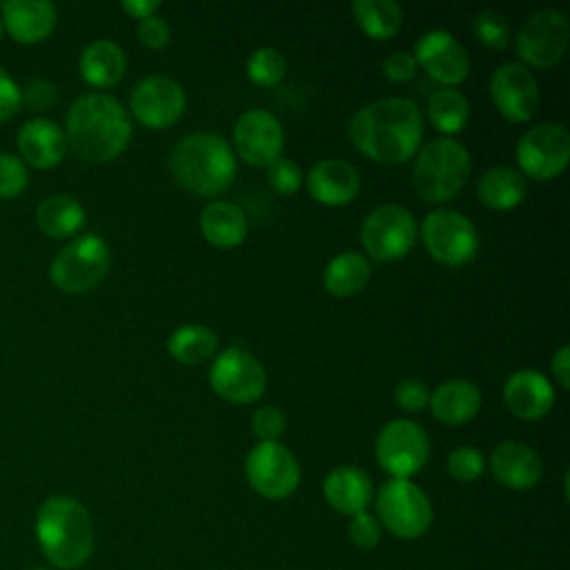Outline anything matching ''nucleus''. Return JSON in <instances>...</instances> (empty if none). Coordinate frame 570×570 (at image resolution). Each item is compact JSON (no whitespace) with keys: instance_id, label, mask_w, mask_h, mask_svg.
<instances>
[{"instance_id":"nucleus-47","label":"nucleus","mask_w":570,"mask_h":570,"mask_svg":"<svg viewBox=\"0 0 570 570\" xmlns=\"http://www.w3.org/2000/svg\"><path fill=\"white\" fill-rule=\"evenodd\" d=\"M120 7H122V11H127L131 18L145 20V18L154 16V11L160 7V2H158V0H122Z\"/></svg>"},{"instance_id":"nucleus-49","label":"nucleus","mask_w":570,"mask_h":570,"mask_svg":"<svg viewBox=\"0 0 570 570\" xmlns=\"http://www.w3.org/2000/svg\"><path fill=\"white\" fill-rule=\"evenodd\" d=\"M0 36H2V20H0Z\"/></svg>"},{"instance_id":"nucleus-22","label":"nucleus","mask_w":570,"mask_h":570,"mask_svg":"<svg viewBox=\"0 0 570 570\" xmlns=\"http://www.w3.org/2000/svg\"><path fill=\"white\" fill-rule=\"evenodd\" d=\"M323 497L332 510L354 517L365 512L374 497L372 479L356 465H338L325 476Z\"/></svg>"},{"instance_id":"nucleus-11","label":"nucleus","mask_w":570,"mask_h":570,"mask_svg":"<svg viewBox=\"0 0 570 570\" xmlns=\"http://www.w3.org/2000/svg\"><path fill=\"white\" fill-rule=\"evenodd\" d=\"M209 385L220 399L245 405L261 399L267 385V374L252 352L243 347H227L209 367Z\"/></svg>"},{"instance_id":"nucleus-12","label":"nucleus","mask_w":570,"mask_h":570,"mask_svg":"<svg viewBox=\"0 0 570 570\" xmlns=\"http://www.w3.org/2000/svg\"><path fill=\"white\" fill-rule=\"evenodd\" d=\"M249 485L265 499H287L301 481L296 456L278 441H258L245 459Z\"/></svg>"},{"instance_id":"nucleus-27","label":"nucleus","mask_w":570,"mask_h":570,"mask_svg":"<svg viewBox=\"0 0 570 570\" xmlns=\"http://www.w3.org/2000/svg\"><path fill=\"white\" fill-rule=\"evenodd\" d=\"M476 194L485 207L505 212V209L517 207L525 198L528 183L519 169L499 165V167H490L481 176Z\"/></svg>"},{"instance_id":"nucleus-7","label":"nucleus","mask_w":570,"mask_h":570,"mask_svg":"<svg viewBox=\"0 0 570 570\" xmlns=\"http://www.w3.org/2000/svg\"><path fill=\"white\" fill-rule=\"evenodd\" d=\"M109 263V245L96 234H85L58 252L49 276L62 292L80 294L96 287L107 276Z\"/></svg>"},{"instance_id":"nucleus-31","label":"nucleus","mask_w":570,"mask_h":570,"mask_svg":"<svg viewBox=\"0 0 570 570\" xmlns=\"http://www.w3.org/2000/svg\"><path fill=\"white\" fill-rule=\"evenodd\" d=\"M352 16L356 24L374 40L396 36L403 24V9L394 0H354Z\"/></svg>"},{"instance_id":"nucleus-4","label":"nucleus","mask_w":570,"mask_h":570,"mask_svg":"<svg viewBox=\"0 0 570 570\" xmlns=\"http://www.w3.org/2000/svg\"><path fill=\"white\" fill-rule=\"evenodd\" d=\"M169 171L183 189L198 196H218L236 176V156L223 136L196 131L174 145Z\"/></svg>"},{"instance_id":"nucleus-17","label":"nucleus","mask_w":570,"mask_h":570,"mask_svg":"<svg viewBox=\"0 0 570 570\" xmlns=\"http://www.w3.org/2000/svg\"><path fill=\"white\" fill-rule=\"evenodd\" d=\"M185 102L183 87L169 76L142 78L129 98L134 118L149 129L171 127L183 116Z\"/></svg>"},{"instance_id":"nucleus-41","label":"nucleus","mask_w":570,"mask_h":570,"mask_svg":"<svg viewBox=\"0 0 570 570\" xmlns=\"http://www.w3.org/2000/svg\"><path fill=\"white\" fill-rule=\"evenodd\" d=\"M394 401L405 412H421L430 401V390L421 379H403L394 387Z\"/></svg>"},{"instance_id":"nucleus-48","label":"nucleus","mask_w":570,"mask_h":570,"mask_svg":"<svg viewBox=\"0 0 570 570\" xmlns=\"http://www.w3.org/2000/svg\"><path fill=\"white\" fill-rule=\"evenodd\" d=\"M31 570H53V568H31Z\"/></svg>"},{"instance_id":"nucleus-43","label":"nucleus","mask_w":570,"mask_h":570,"mask_svg":"<svg viewBox=\"0 0 570 570\" xmlns=\"http://www.w3.org/2000/svg\"><path fill=\"white\" fill-rule=\"evenodd\" d=\"M136 33H138V40L149 49H163L169 42V36H171L167 20L158 18V16H149L145 20H138Z\"/></svg>"},{"instance_id":"nucleus-2","label":"nucleus","mask_w":570,"mask_h":570,"mask_svg":"<svg viewBox=\"0 0 570 570\" xmlns=\"http://www.w3.org/2000/svg\"><path fill=\"white\" fill-rule=\"evenodd\" d=\"M65 138L80 158L107 163L127 149L131 118L114 96L85 94L69 107Z\"/></svg>"},{"instance_id":"nucleus-23","label":"nucleus","mask_w":570,"mask_h":570,"mask_svg":"<svg viewBox=\"0 0 570 570\" xmlns=\"http://www.w3.org/2000/svg\"><path fill=\"white\" fill-rule=\"evenodd\" d=\"M0 20L13 40L33 45L53 31L56 7L47 0H9L2 2Z\"/></svg>"},{"instance_id":"nucleus-32","label":"nucleus","mask_w":570,"mask_h":570,"mask_svg":"<svg viewBox=\"0 0 570 570\" xmlns=\"http://www.w3.org/2000/svg\"><path fill=\"white\" fill-rule=\"evenodd\" d=\"M169 354L185 365L209 361L218 350V336L205 325H180L169 334Z\"/></svg>"},{"instance_id":"nucleus-38","label":"nucleus","mask_w":570,"mask_h":570,"mask_svg":"<svg viewBox=\"0 0 570 570\" xmlns=\"http://www.w3.org/2000/svg\"><path fill=\"white\" fill-rule=\"evenodd\" d=\"M29 174L24 163L13 154H0V198H16L24 191Z\"/></svg>"},{"instance_id":"nucleus-46","label":"nucleus","mask_w":570,"mask_h":570,"mask_svg":"<svg viewBox=\"0 0 570 570\" xmlns=\"http://www.w3.org/2000/svg\"><path fill=\"white\" fill-rule=\"evenodd\" d=\"M550 370H552V379H554L563 390H568V387H570V347H568V345H561V347L552 354Z\"/></svg>"},{"instance_id":"nucleus-13","label":"nucleus","mask_w":570,"mask_h":570,"mask_svg":"<svg viewBox=\"0 0 570 570\" xmlns=\"http://www.w3.org/2000/svg\"><path fill=\"white\" fill-rule=\"evenodd\" d=\"M568 40L570 24L566 13L559 9H541L528 16V20L521 24L514 47L525 65L548 69L563 58Z\"/></svg>"},{"instance_id":"nucleus-20","label":"nucleus","mask_w":570,"mask_h":570,"mask_svg":"<svg viewBox=\"0 0 570 570\" xmlns=\"http://www.w3.org/2000/svg\"><path fill=\"white\" fill-rule=\"evenodd\" d=\"M492 476L510 490H530L539 483L543 463L534 448L523 441H503L490 454Z\"/></svg>"},{"instance_id":"nucleus-25","label":"nucleus","mask_w":570,"mask_h":570,"mask_svg":"<svg viewBox=\"0 0 570 570\" xmlns=\"http://www.w3.org/2000/svg\"><path fill=\"white\" fill-rule=\"evenodd\" d=\"M481 390L468 379H448L430 392V410L445 425H463L481 410Z\"/></svg>"},{"instance_id":"nucleus-16","label":"nucleus","mask_w":570,"mask_h":570,"mask_svg":"<svg viewBox=\"0 0 570 570\" xmlns=\"http://www.w3.org/2000/svg\"><path fill=\"white\" fill-rule=\"evenodd\" d=\"M234 149L240 160L254 167H267L283 151V127L267 109H247L234 125Z\"/></svg>"},{"instance_id":"nucleus-9","label":"nucleus","mask_w":570,"mask_h":570,"mask_svg":"<svg viewBox=\"0 0 570 570\" xmlns=\"http://www.w3.org/2000/svg\"><path fill=\"white\" fill-rule=\"evenodd\" d=\"M416 234L414 216L396 203L374 207L361 225V243L376 261L403 258L414 247Z\"/></svg>"},{"instance_id":"nucleus-8","label":"nucleus","mask_w":570,"mask_h":570,"mask_svg":"<svg viewBox=\"0 0 570 570\" xmlns=\"http://www.w3.org/2000/svg\"><path fill=\"white\" fill-rule=\"evenodd\" d=\"M419 232L428 254L443 265L461 267L479 252V232L474 223L456 209L430 212Z\"/></svg>"},{"instance_id":"nucleus-40","label":"nucleus","mask_w":570,"mask_h":570,"mask_svg":"<svg viewBox=\"0 0 570 570\" xmlns=\"http://www.w3.org/2000/svg\"><path fill=\"white\" fill-rule=\"evenodd\" d=\"M285 432V414L276 405H263L252 416V434L258 441H278Z\"/></svg>"},{"instance_id":"nucleus-26","label":"nucleus","mask_w":570,"mask_h":570,"mask_svg":"<svg viewBox=\"0 0 570 570\" xmlns=\"http://www.w3.org/2000/svg\"><path fill=\"white\" fill-rule=\"evenodd\" d=\"M200 232L209 245L232 249L247 236V216L232 200H212L200 212Z\"/></svg>"},{"instance_id":"nucleus-37","label":"nucleus","mask_w":570,"mask_h":570,"mask_svg":"<svg viewBox=\"0 0 570 570\" xmlns=\"http://www.w3.org/2000/svg\"><path fill=\"white\" fill-rule=\"evenodd\" d=\"M267 171V183L269 187L276 191V194H283V196H292L301 189V183H303V171L301 167L292 160V158H276L274 163H269L265 167Z\"/></svg>"},{"instance_id":"nucleus-3","label":"nucleus","mask_w":570,"mask_h":570,"mask_svg":"<svg viewBox=\"0 0 570 570\" xmlns=\"http://www.w3.org/2000/svg\"><path fill=\"white\" fill-rule=\"evenodd\" d=\"M36 541L53 568H82L94 552L89 510L73 497L53 494L45 499L36 512Z\"/></svg>"},{"instance_id":"nucleus-6","label":"nucleus","mask_w":570,"mask_h":570,"mask_svg":"<svg viewBox=\"0 0 570 570\" xmlns=\"http://www.w3.org/2000/svg\"><path fill=\"white\" fill-rule=\"evenodd\" d=\"M376 519L396 539H419L432 525V503L410 479H390L376 492Z\"/></svg>"},{"instance_id":"nucleus-29","label":"nucleus","mask_w":570,"mask_h":570,"mask_svg":"<svg viewBox=\"0 0 570 570\" xmlns=\"http://www.w3.org/2000/svg\"><path fill=\"white\" fill-rule=\"evenodd\" d=\"M370 281V261L361 252H343L334 256L323 272V285L330 294L347 298L358 294Z\"/></svg>"},{"instance_id":"nucleus-24","label":"nucleus","mask_w":570,"mask_h":570,"mask_svg":"<svg viewBox=\"0 0 570 570\" xmlns=\"http://www.w3.org/2000/svg\"><path fill=\"white\" fill-rule=\"evenodd\" d=\"M18 149L22 160L38 169L56 167L67 151V138L62 129L47 118H33L18 131Z\"/></svg>"},{"instance_id":"nucleus-34","label":"nucleus","mask_w":570,"mask_h":570,"mask_svg":"<svg viewBox=\"0 0 570 570\" xmlns=\"http://www.w3.org/2000/svg\"><path fill=\"white\" fill-rule=\"evenodd\" d=\"M287 60L274 47H258L247 58V78L258 87H274L285 78Z\"/></svg>"},{"instance_id":"nucleus-35","label":"nucleus","mask_w":570,"mask_h":570,"mask_svg":"<svg viewBox=\"0 0 570 570\" xmlns=\"http://www.w3.org/2000/svg\"><path fill=\"white\" fill-rule=\"evenodd\" d=\"M472 31L476 36L479 42H483L485 47L490 49H505L508 42H510V27H508V20L499 13V11H492V9H485V11H479L474 18H472Z\"/></svg>"},{"instance_id":"nucleus-39","label":"nucleus","mask_w":570,"mask_h":570,"mask_svg":"<svg viewBox=\"0 0 570 570\" xmlns=\"http://www.w3.org/2000/svg\"><path fill=\"white\" fill-rule=\"evenodd\" d=\"M381 534H383V528H381L376 514H370V512L365 510V512H358V514H354V517L350 519L347 537H350V541H352L356 548L372 550L374 546H379Z\"/></svg>"},{"instance_id":"nucleus-18","label":"nucleus","mask_w":570,"mask_h":570,"mask_svg":"<svg viewBox=\"0 0 570 570\" xmlns=\"http://www.w3.org/2000/svg\"><path fill=\"white\" fill-rule=\"evenodd\" d=\"M414 60L443 87L463 82L470 73V58L463 45L445 29L423 33L414 45Z\"/></svg>"},{"instance_id":"nucleus-1","label":"nucleus","mask_w":570,"mask_h":570,"mask_svg":"<svg viewBox=\"0 0 570 570\" xmlns=\"http://www.w3.org/2000/svg\"><path fill=\"white\" fill-rule=\"evenodd\" d=\"M350 138L367 158L385 165H401L421 147V109L414 100L401 96L367 102L352 116Z\"/></svg>"},{"instance_id":"nucleus-19","label":"nucleus","mask_w":570,"mask_h":570,"mask_svg":"<svg viewBox=\"0 0 570 570\" xmlns=\"http://www.w3.org/2000/svg\"><path fill=\"white\" fill-rule=\"evenodd\" d=\"M503 399L514 416L537 421L552 410L554 390L550 379L539 370H517L503 385Z\"/></svg>"},{"instance_id":"nucleus-44","label":"nucleus","mask_w":570,"mask_h":570,"mask_svg":"<svg viewBox=\"0 0 570 570\" xmlns=\"http://www.w3.org/2000/svg\"><path fill=\"white\" fill-rule=\"evenodd\" d=\"M56 100V85L42 78H31L22 91V102L29 109H49Z\"/></svg>"},{"instance_id":"nucleus-5","label":"nucleus","mask_w":570,"mask_h":570,"mask_svg":"<svg viewBox=\"0 0 570 570\" xmlns=\"http://www.w3.org/2000/svg\"><path fill=\"white\" fill-rule=\"evenodd\" d=\"M472 160L468 149L454 138H434L425 142L414 160L412 180L428 203L452 200L470 178Z\"/></svg>"},{"instance_id":"nucleus-14","label":"nucleus","mask_w":570,"mask_h":570,"mask_svg":"<svg viewBox=\"0 0 570 570\" xmlns=\"http://www.w3.org/2000/svg\"><path fill=\"white\" fill-rule=\"evenodd\" d=\"M514 154L523 176L550 180L559 176L570 160V134L559 122H541L519 138Z\"/></svg>"},{"instance_id":"nucleus-21","label":"nucleus","mask_w":570,"mask_h":570,"mask_svg":"<svg viewBox=\"0 0 570 570\" xmlns=\"http://www.w3.org/2000/svg\"><path fill=\"white\" fill-rule=\"evenodd\" d=\"M361 189V176L356 167L341 158L318 160L307 174L309 196L327 207L347 205Z\"/></svg>"},{"instance_id":"nucleus-30","label":"nucleus","mask_w":570,"mask_h":570,"mask_svg":"<svg viewBox=\"0 0 570 570\" xmlns=\"http://www.w3.org/2000/svg\"><path fill=\"white\" fill-rule=\"evenodd\" d=\"M38 227L51 238L73 236L85 225L82 205L69 194H53L38 205Z\"/></svg>"},{"instance_id":"nucleus-36","label":"nucleus","mask_w":570,"mask_h":570,"mask_svg":"<svg viewBox=\"0 0 570 570\" xmlns=\"http://www.w3.org/2000/svg\"><path fill=\"white\" fill-rule=\"evenodd\" d=\"M448 472L452 479L470 483L476 481L485 470V456L472 445H461L448 454Z\"/></svg>"},{"instance_id":"nucleus-28","label":"nucleus","mask_w":570,"mask_h":570,"mask_svg":"<svg viewBox=\"0 0 570 570\" xmlns=\"http://www.w3.org/2000/svg\"><path fill=\"white\" fill-rule=\"evenodd\" d=\"M125 51L111 40H96L80 53V76L94 87H111L125 76Z\"/></svg>"},{"instance_id":"nucleus-15","label":"nucleus","mask_w":570,"mask_h":570,"mask_svg":"<svg viewBox=\"0 0 570 570\" xmlns=\"http://www.w3.org/2000/svg\"><path fill=\"white\" fill-rule=\"evenodd\" d=\"M490 96L497 111L510 122L530 120L541 100L534 73L521 62H503L492 71Z\"/></svg>"},{"instance_id":"nucleus-42","label":"nucleus","mask_w":570,"mask_h":570,"mask_svg":"<svg viewBox=\"0 0 570 570\" xmlns=\"http://www.w3.org/2000/svg\"><path fill=\"white\" fill-rule=\"evenodd\" d=\"M419 65L414 60V56L405 49H396L392 51L385 60H383V73L387 80L392 82H407L414 78Z\"/></svg>"},{"instance_id":"nucleus-45","label":"nucleus","mask_w":570,"mask_h":570,"mask_svg":"<svg viewBox=\"0 0 570 570\" xmlns=\"http://www.w3.org/2000/svg\"><path fill=\"white\" fill-rule=\"evenodd\" d=\"M22 105V89L0 67V122L13 118Z\"/></svg>"},{"instance_id":"nucleus-10","label":"nucleus","mask_w":570,"mask_h":570,"mask_svg":"<svg viewBox=\"0 0 570 570\" xmlns=\"http://www.w3.org/2000/svg\"><path fill=\"white\" fill-rule=\"evenodd\" d=\"M374 452L376 461L392 479H410L428 463L430 439L419 423L394 419L381 428Z\"/></svg>"},{"instance_id":"nucleus-33","label":"nucleus","mask_w":570,"mask_h":570,"mask_svg":"<svg viewBox=\"0 0 570 570\" xmlns=\"http://www.w3.org/2000/svg\"><path fill=\"white\" fill-rule=\"evenodd\" d=\"M428 118L439 131L456 134L465 127L470 118V102L461 91L452 87L436 89L428 98Z\"/></svg>"}]
</instances>
